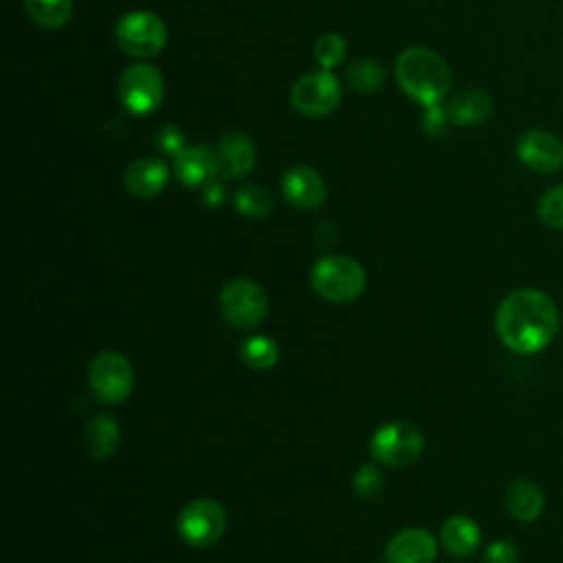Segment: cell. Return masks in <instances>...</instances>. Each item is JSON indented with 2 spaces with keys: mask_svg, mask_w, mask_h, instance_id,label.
<instances>
[{
  "mask_svg": "<svg viewBox=\"0 0 563 563\" xmlns=\"http://www.w3.org/2000/svg\"><path fill=\"white\" fill-rule=\"evenodd\" d=\"M495 331L508 350L535 355L556 337V304L539 289H517L502 300L495 315Z\"/></svg>",
  "mask_w": 563,
  "mask_h": 563,
  "instance_id": "obj_1",
  "label": "cell"
},
{
  "mask_svg": "<svg viewBox=\"0 0 563 563\" xmlns=\"http://www.w3.org/2000/svg\"><path fill=\"white\" fill-rule=\"evenodd\" d=\"M400 88L422 106L441 104L454 84L450 64L432 49L409 47L396 60Z\"/></svg>",
  "mask_w": 563,
  "mask_h": 563,
  "instance_id": "obj_2",
  "label": "cell"
},
{
  "mask_svg": "<svg viewBox=\"0 0 563 563\" xmlns=\"http://www.w3.org/2000/svg\"><path fill=\"white\" fill-rule=\"evenodd\" d=\"M311 285L315 294L328 302L346 304L366 291V268L348 255H326L315 262L311 271Z\"/></svg>",
  "mask_w": 563,
  "mask_h": 563,
  "instance_id": "obj_3",
  "label": "cell"
},
{
  "mask_svg": "<svg viewBox=\"0 0 563 563\" xmlns=\"http://www.w3.org/2000/svg\"><path fill=\"white\" fill-rule=\"evenodd\" d=\"M422 450H426L422 434L414 426H409V422L398 420L381 426L370 441V452L374 460L392 469L414 465L422 456Z\"/></svg>",
  "mask_w": 563,
  "mask_h": 563,
  "instance_id": "obj_4",
  "label": "cell"
},
{
  "mask_svg": "<svg viewBox=\"0 0 563 563\" xmlns=\"http://www.w3.org/2000/svg\"><path fill=\"white\" fill-rule=\"evenodd\" d=\"M119 49L132 58H153L164 51L168 29L164 21L151 12H130L117 25Z\"/></svg>",
  "mask_w": 563,
  "mask_h": 563,
  "instance_id": "obj_5",
  "label": "cell"
},
{
  "mask_svg": "<svg viewBox=\"0 0 563 563\" xmlns=\"http://www.w3.org/2000/svg\"><path fill=\"white\" fill-rule=\"evenodd\" d=\"M88 385L93 394L108 405L123 403L134 387V372L130 361L119 352H99L88 368Z\"/></svg>",
  "mask_w": 563,
  "mask_h": 563,
  "instance_id": "obj_6",
  "label": "cell"
},
{
  "mask_svg": "<svg viewBox=\"0 0 563 563\" xmlns=\"http://www.w3.org/2000/svg\"><path fill=\"white\" fill-rule=\"evenodd\" d=\"M227 528V513L216 500H194L179 513L177 530L188 546L209 548Z\"/></svg>",
  "mask_w": 563,
  "mask_h": 563,
  "instance_id": "obj_7",
  "label": "cell"
},
{
  "mask_svg": "<svg viewBox=\"0 0 563 563\" xmlns=\"http://www.w3.org/2000/svg\"><path fill=\"white\" fill-rule=\"evenodd\" d=\"M166 95V84L161 73L151 64H134L119 80L121 104L132 115L155 112Z\"/></svg>",
  "mask_w": 563,
  "mask_h": 563,
  "instance_id": "obj_8",
  "label": "cell"
},
{
  "mask_svg": "<svg viewBox=\"0 0 563 563\" xmlns=\"http://www.w3.org/2000/svg\"><path fill=\"white\" fill-rule=\"evenodd\" d=\"M342 101L339 80L322 69L304 73L291 88V104L307 117H326L337 110Z\"/></svg>",
  "mask_w": 563,
  "mask_h": 563,
  "instance_id": "obj_9",
  "label": "cell"
},
{
  "mask_svg": "<svg viewBox=\"0 0 563 563\" xmlns=\"http://www.w3.org/2000/svg\"><path fill=\"white\" fill-rule=\"evenodd\" d=\"M220 309L236 328H255L266 318V296L247 277H236L223 287Z\"/></svg>",
  "mask_w": 563,
  "mask_h": 563,
  "instance_id": "obj_10",
  "label": "cell"
},
{
  "mask_svg": "<svg viewBox=\"0 0 563 563\" xmlns=\"http://www.w3.org/2000/svg\"><path fill=\"white\" fill-rule=\"evenodd\" d=\"M519 161L539 175H554L563 168V144L546 130H528L517 141Z\"/></svg>",
  "mask_w": 563,
  "mask_h": 563,
  "instance_id": "obj_11",
  "label": "cell"
},
{
  "mask_svg": "<svg viewBox=\"0 0 563 563\" xmlns=\"http://www.w3.org/2000/svg\"><path fill=\"white\" fill-rule=\"evenodd\" d=\"M282 194L298 209H318L328 199L322 175L309 166H296L282 177Z\"/></svg>",
  "mask_w": 563,
  "mask_h": 563,
  "instance_id": "obj_12",
  "label": "cell"
},
{
  "mask_svg": "<svg viewBox=\"0 0 563 563\" xmlns=\"http://www.w3.org/2000/svg\"><path fill=\"white\" fill-rule=\"evenodd\" d=\"M436 554V537L426 528L400 530L385 546L387 563H434Z\"/></svg>",
  "mask_w": 563,
  "mask_h": 563,
  "instance_id": "obj_13",
  "label": "cell"
},
{
  "mask_svg": "<svg viewBox=\"0 0 563 563\" xmlns=\"http://www.w3.org/2000/svg\"><path fill=\"white\" fill-rule=\"evenodd\" d=\"M168 181H170V170L157 157H144L132 161L123 175V188L128 190V194L141 201L159 196L166 190Z\"/></svg>",
  "mask_w": 563,
  "mask_h": 563,
  "instance_id": "obj_14",
  "label": "cell"
},
{
  "mask_svg": "<svg viewBox=\"0 0 563 563\" xmlns=\"http://www.w3.org/2000/svg\"><path fill=\"white\" fill-rule=\"evenodd\" d=\"M216 161L220 177L240 179L249 175L255 166V148L251 144V139L242 132L223 134L216 148Z\"/></svg>",
  "mask_w": 563,
  "mask_h": 563,
  "instance_id": "obj_15",
  "label": "cell"
},
{
  "mask_svg": "<svg viewBox=\"0 0 563 563\" xmlns=\"http://www.w3.org/2000/svg\"><path fill=\"white\" fill-rule=\"evenodd\" d=\"M175 172L181 183L190 188H205L209 181L220 177L216 153L207 146H190L175 157Z\"/></svg>",
  "mask_w": 563,
  "mask_h": 563,
  "instance_id": "obj_16",
  "label": "cell"
},
{
  "mask_svg": "<svg viewBox=\"0 0 563 563\" xmlns=\"http://www.w3.org/2000/svg\"><path fill=\"white\" fill-rule=\"evenodd\" d=\"M445 108L454 125H480L491 117L493 99L484 91L469 88L454 95Z\"/></svg>",
  "mask_w": 563,
  "mask_h": 563,
  "instance_id": "obj_17",
  "label": "cell"
},
{
  "mask_svg": "<svg viewBox=\"0 0 563 563\" xmlns=\"http://www.w3.org/2000/svg\"><path fill=\"white\" fill-rule=\"evenodd\" d=\"M441 541L454 556H474L480 548V526L467 515H454L443 524Z\"/></svg>",
  "mask_w": 563,
  "mask_h": 563,
  "instance_id": "obj_18",
  "label": "cell"
},
{
  "mask_svg": "<svg viewBox=\"0 0 563 563\" xmlns=\"http://www.w3.org/2000/svg\"><path fill=\"white\" fill-rule=\"evenodd\" d=\"M506 511L513 519L530 524L535 522L543 511V493L532 480H515L504 495Z\"/></svg>",
  "mask_w": 563,
  "mask_h": 563,
  "instance_id": "obj_19",
  "label": "cell"
},
{
  "mask_svg": "<svg viewBox=\"0 0 563 563\" xmlns=\"http://www.w3.org/2000/svg\"><path fill=\"white\" fill-rule=\"evenodd\" d=\"M121 445V430L117 420L99 414L91 418L84 428V447L93 458H110Z\"/></svg>",
  "mask_w": 563,
  "mask_h": 563,
  "instance_id": "obj_20",
  "label": "cell"
},
{
  "mask_svg": "<svg viewBox=\"0 0 563 563\" xmlns=\"http://www.w3.org/2000/svg\"><path fill=\"white\" fill-rule=\"evenodd\" d=\"M34 23L45 29H62L73 16V0H25Z\"/></svg>",
  "mask_w": 563,
  "mask_h": 563,
  "instance_id": "obj_21",
  "label": "cell"
},
{
  "mask_svg": "<svg viewBox=\"0 0 563 563\" xmlns=\"http://www.w3.org/2000/svg\"><path fill=\"white\" fill-rule=\"evenodd\" d=\"M240 357L249 368L264 372V370H271L277 363L279 348L271 337L255 335V337H249V339L242 342Z\"/></svg>",
  "mask_w": 563,
  "mask_h": 563,
  "instance_id": "obj_22",
  "label": "cell"
},
{
  "mask_svg": "<svg viewBox=\"0 0 563 563\" xmlns=\"http://www.w3.org/2000/svg\"><path fill=\"white\" fill-rule=\"evenodd\" d=\"M236 209L247 216V218H255L262 220L266 216H271L275 201L271 196L268 190H264L262 185H244L238 190L236 194Z\"/></svg>",
  "mask_w": 563,
  "mask_h": 563,
  "instance_id": "obj_23",
  "label": "cell"
},
{
  "mask_svg": "<svg viewBox=\"0 0 563 563\" xmlns=\"http://www.w3.org/2000/svg\"><path fill=\"white\" fill-rule=\"evenodd\" d=\"M346 80L359 93H376L385 82V71L376 60H355L346 71Z\"/></svg>",
  "mask_w": 563,
  "mask_h": 563,
  "instance_id": "obj_24",
  "label": "cell"
},
{
  "mask_svg": "<svg viewBox=\"0 0 563 563\" xmlns=\"http://www.w3.org/2000/svg\"><path fill=\"white\" fill-rule=\"evenodd\" d=\"M539 220L550 229H563V183L550 188L537 203Z\"/></svg>",
  "mask_w": 563,
  "mask_h": 563,
  "instance_id": "obj_25",
  "label": "cell"
},
{
  "mask_svg": "<svg viewBox=\"0 0 563 563\" xmlns=\"http://www.w3.org/2000/svg\"><path fill=\"white\" fill-rule=\"evenodd\" d=\"M346 51H348L346 40L337 34H326L315 45V58L322 64V69H326V71L339 67L346 60Z\"/></svg>",
  "mask_w": 563,
  "mask_h": 563,
  "instance_id": "obj_26",
  "label": "cell"
},
{
  "mask_svg": "<svg viewBox=\"0 0 563 563\" xmlns=\"http://www.w3.org/2000/svg\"><path fill=\"white\" fill-rule=\"evenodd\" d=\"M355 491L361 500L374 502L383 493V476L374 465H363L355 474Z\"/></svg>",
  "mask_w": 563,
  "mask_h": 563,
  "instance_id": "obj_27",
  "label": "cell"
},
{
  "mask_svg": "<svg viewBox=\"0 0 563 563\" xmlns=\"http://www.w3.org/2000/svg\"><path fill=\"white\" fill-rule=\"evenodd\" d=\"M422 130H426L428 134L432 136H441L447 132L450 128V115H447V108H443L441 104H434V106H426V112H422Z\"/></svg>",
  "mask_w": 563,
  "mask_h": 563,
  "instance_id": "obj_28",
  "label": "cell"
},
{
  "mask_svg": "<svg viewBox=\"0 0 563 563\" xmlns=\"http://www.w3.org/2000/svg\"><path fill=\"white\" fill-rule=\"evenodd\" d=\"M157 146H159L166 155H172V157L181 155V153L188 148V146H185L183 132H181L179 128H175V125H166V128L159 130V134H157Z\"/></svg>",
  "mask_w": 563,
  "mask_h": 563,
  "instance_id": "obj_29",
  "label": "cell"
},
{
  "mask_svg": "<svg viewBox=\"0 0 563 563\" xmlns=\"http://www.w3.org/2000/svg\"><path fill=\"white\" fill-rule=\"evenodd\" d=\"M519 550L513 541H495L487 548L482 563H517Z\"/></svg>",
  "mask_w": 563,
  "mask_h": 563,
  "instance_id": "obj_30",
  "label": "cell"
},
{
  "mask_svg": "<svg viewBox=\"0 0 563 563\" xmlns=\"http://www.w3.org/2000/svg\"><path fill=\"white\" fill-rule=\"evenodd\" d=\"M203 199L209 207H218L223 201H225V188H223V181L220 177H216L214 181H209L205 188H203Z\"/></svg>",
  "mask_w": 563,
  "mask_h": 563,
  "instance_id": "obj_31",
  "label": "cell"
}]
</instances>
